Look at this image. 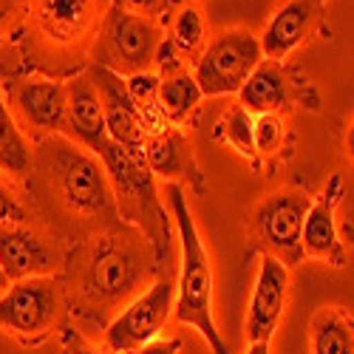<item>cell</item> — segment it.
I'll return each mask as SVG.
<instances>
[{"mask_svg":"<svg viewBox=\"0 0 354 354\" xmlns=\"http://www.w3.org/2000/svg\"><path fill=\"white\" fill-rule=\"evenodd\" d=\"M26 176L37 210L63 239L80 244L100 232L125 230L102 162L68 136L40 139Z\"/></svg>","mask_w":354,"mask_h":354,"instance_id":"obj_1","label":"cell"},{"mask_svg":"<svg viewBox=\"0 0 354 354\" xmlns=\"http://www.w3.org/2000/svg\"><path fill=\"white\" fill-rule=\"evenodd\" d=\"M120 232H100L80 241L68 267L74 306L97 320L105 312L122 306L151 275L145 247L133 239H122Z\"/></svg>","mask_w":354,"mask_h":354,"instance_id":"obj_2","label":"cell"},{"mask_svg":"<svg viewBox=\"0 0 354 354\" xmlns=\"http://www.w3.org/2000/svg\"><path fill=\"white\" fill-rule=\"evenodd\" d=\"M167 201L173 210V221L179 230V247H182V263H179V281H176V304L173 317L179 323L193 326L213 354H230L216 320H213V270L207 250L201 244V235L196 227V218L190 213V204L185 196V187L167 182Z\"/></svg>","mask_w":354,"mask_h":354,"instance_id":"obj_3","label":"cell"},{"mask_svg":"<svg viewBox=\"0 0 354 354\" xmlns=\"http://www.w3.org/2000/svg\"><path fill=\"white\" fill-rule=\"evenodd\" d=\"M94 156L105 167L111 193L116 201V213H120L122 221L139 227L147 235V241L153 247L156 267H162L170 258V218L159 201L151 167H147L145 159L125 153L108 136L94 147Z\"/></svg>","mask_w":354,"mask_h":354,"instance_id":"obj_4","label":"cell"},{"mask_svg":"<svg viewBox=\"0 0 354 354\" xmlns=\"http://www.w3.org/2000/svg\"><path fill=\"white\" fill-rule=\"evenodd\" d=\"M111 0H26L28 57H80L100 35Z\"/></svg>","mask_w":354,"mask_h":354,"instance_id":"obj_5","label":"cell"},{"mask_svg":"<svg viewBox=\"0 0 354 354\" xmlns=\"http://www.w3.org/2000/svg\"><path fill=\"white\" fill-rule=\"evenodd\" d=\"M94 43H97V60H94L97 66L120 77H133L153 66L162 32L153 23V17H142L111 3Z\"/></svg>","mask_w":354,"mask_h":354,"instance_id":"obj_6","label":"cell"},{"mask_svg":"<svg viewBox=\"0 0 354 354\" xmlns=\"http://www.w3.org/2000/svg\"><path fill=\"white\" fill-rule=\"evenodd\" d=\"M263 60L261 43L250 28H224L196 60V82L201 97L239 94V88Z\"/></svg>","mask_w":354,"mask_h":354,"instance_id":"obj_7","label":"cell"},{"mask_svg":"<svg viewBox=\"0 0 354 354\" xmlns=\"http://www.w3.org/2000/svg\"><path fill=\"white\" fill-rule=\"evenodd\" d=\"M309 204L312 198L298 190H278L258 201L250 218V232L252 241L263 250V255L278 258L283 267H295L304 261L301 232Z\"/></svg>","mask_w":354,"mask_h":354,"instance_id":"obj_8","label":"cell"},{"mask_svg":"<svg viewBox=\"0 0 354 354\" xmlns=\"http://www.w3.org/2000/svg\"><path fill=\"white\" fill-rule=\"evenodd\" d=\"M176 304V281L167 275L156 278L142 295L116 315L108 326H105V346L116 354H131L147 340L159 337L165 329V323L173 315Z\"/></svg>","mask_w":354,"mask_h":354,"instance_id":"obj_9","label":"cell"},{"mask_svg":"<svg viewBox=\"0 0 354 354\" xmlns=\"http://www.w3.org/2000/svg\"><path fill=\"white\" fill-rule=\"evenodd\" d=\"M60 283L54 278H23L0 298V329L20 337H43L60 315Z\"/></svg>","mask_w":354,"mask_h":354,"instance_id":"obj_10","label":"cell"},{"mask_svg":"<svg viewBox=\"0 0 354 354\" xmlns=\"http://www.w3.org/2000/svg\"><path fill=\"white\" fill-rule=\"evenodd\" d=\"M85 77L91 80V85L97 88L100 94V105H102V122H105V136L120 145L125 153L145 159V125L139 120V113L128 97V88H125V77L113 74L102 66H91L85 71Z\"/></svg>","mask_w":354,"mask_h":354,"instance_id":"obj_11","label":"cell"},{"mask_svg":"<svg viewBox=\"0 0 354 354\" xmlns=\"http://www.w3.org/2000/svg\"><path fill=\"white\" fill-rule=\"evenodd\" d=\"M9 102L37 139L66 131V82L26 77L9 85Z\"/></svg>","mask_w":354,"mask_h":354,"instance_id":"obj_12","label":"cell"},{"mask_svg":"<svg viewBox=\"0 0 354 354\" xmlns=\"http://www.w3.org/2000/svg\"><path fill=\"white\" fill-rule=\"evenodd\" d=\"M57 267H60V252L40 232L23 224H0V272L9 283L43 278Z\"/></svg>","mask_w":354,"mask_h":354,"instance_id":"obj_13","label":"cell"},{"mask_svg":"<svg viewBox=\"0 0 354 354\" xmlns=\"http://www.w3.org/2000/svg\"><path fill=\"white\" fill-rule=\"evenodd\" d=\"M286 292H289V267H283L272 255H263L255 275L250 309H247L250 343H270L286 306Z\"/></svg>","mask_w":354,"mask_h":354,"instance_id":"obj_14","label":"cell"},{"mask_svg":"<svg viewBox=\"0 0 354 354\" xmlns=\"http://www.w3.org/2000/svg\"><path fill=\"white\" fill-rule=\"evenodd\" d=\"M340 198H343V179L335 173L329 185L323 187V193L317 196V201L309 204V213L304 218V232H301L304 255L320 258L337 270L346 267V247L337 235V221H335V210Z\"/></svg>","mask_w":354,"mask_h":354,"instance_id":"obj_15","label":"cell"},{"mask_svg":"<svg viewBox=\"0 0 354 354\" xmlns=\"http://www.w3.org/2000/svg\"><path fill=\"white\" fill-rule=\"evenodd\" d=\"M326 3L329 0H286L270 17L263 35L258 37L263 60H272V63L286 60V57L309 37V32L320 20Z\"/></svg>","mask_w":354,"mask_h":354,"instance_id":"obj_16","label":"cell"},{"mask_svg":"<svg viewBox=\"0 0 354 354\" xmlns=\"http://www.w3.org/2000/svg\"><path fill=\"white\" fill-rule=\"evenodd\" d=\"M306 85H295L281 63L261 60L247 82L239 88V105L250 116L261 113H278L292 108L295 100H304Z\"/></svg>","mask_w":354,"mask_h":354,"instance_id":"obj_17","label":"cell"},{"mask_svg":"<svg viewBox=\"0 0 354 354\" xmlns=\"http://www.w3.org/2000/svg\"><path fill=\"white\" fill-rule=\"evenodd\" d=\"M145 162L151 167L153 176H162L165 182H187L196 193H204V176L196 165V153L190 139L176 131L167 128L165 133L147 136L145 142Z\"/></svg>","mask_w":354,"mask_h":354,"instance_id":"obj_18","label":"cell"},{"mask_svg":"<svg viewBox=\"0 0 354 354\" xmlns=\"http://www.w3.org/2000/svg\"><path fill=\"white\" fill-rule=\"evenodd\" d=\"M63 136L82 145L85 151H91V153L105 139L100 94L85 74L66 82V131H63Z\"/></svg>","mask_w":354,"mask_h":354,"instance_id":"obj_19","label":"cell"},{"mask_svg":"<svg viewBox=\"0 0 354 354\" xmlns=\"http://www.w3.org/2000/svg\"><path fill=\"white\" fill-rule=\"evenodd\" d=\"M312 354H354L351 315L340 306H323L309 323Z\"/></svg>","mask_w":354,"mask_h":354,"instance_id":"obj_20","label":"cell"},{"mask_svg":"<svg viewBox=\"0 0 354 354\" xmlns=\"http://www.w3.org/2000/svg\"><path fill=\"white\" fill-rule=\"evenodd\" d=\"M198 102H201V91L190 71L179 68L167 77H159V105L170 125H182L198 108Z\"/></svg>","mask_w":354,"mask_h":354,"instance_id":"obj_21","label":"cell"},{"mask_svg":"<svg viewBox=\"0 0 354 354\" xmlns=\"http://www.w3.org/2000/svg\"><path fill=\"white\" fill-rule=\"evenodd\" d=\"M125 88H128V97L139 113L147 136H156V133H165L167 128H173L165 120L162 105H159V74L142 71V74L125 77Z\"/></svg>","mask_w":354,"mask_h":354,"instance_id":"obj_22","label":"cell"},{"mask_svg":"<svg viewBox=\"0 0 354 354\" xmlns=\"http://www.w3.org/2000/svg\"><path fill=\"white\" fill-rule=\"evenodd\" d=\"M28 165H32V147H28L26 136L20 133L15 116L6 105L3 85H0V170L26 176Z\"/></svg>","mask_w":354,"mask_h":354,"instance_id":"obj_23","label":"cell"},{"mask_svg":"<svg viewBox=\"0 0 354 354\" xmlns=\"http://www.w3.org/2000/svg\"><path fill=\"white\" fill-rule=\"evenodd\" d=\"M170 46L190 60H198V54L207 46V23H204V15L196 3H185L176 9L170 20Z\"/></svg>","mask_w":354,"mask_h":354,"instance_id":"obj_24","label":"cell"},{"mask_svg":"<svg viewBox=\"0 0 354 354\" xmlns=\"http://www.w3.org/2000/svg\"><path fill=\"white\" fill-rule=\"evenodd\" d=\"M221 133L227 139L230 147H235L241 156L255 159V142H252V116L235 102L227 108V113L221 116Z\"/></svg>","mask_w":354,"mask_h":354,"instance_id":"obj_25","label":"cell"},{"mask_svg":"<svg viewBox=\"0 0 354 354\" xmlns=\"http://www.w3.org/2000/svg\"><path fill=\"white\" fill-rule=\"evenodd\" d=\"M286 139V125L278 113H261L252 116V142H255V153L272 156L281 151V145Z\"/></svg>","mask_w":354,"mask_h":354,"instance_id":"obj_26","label":"cell"},{"mask_svg":"<svg viewBox=\"0 0 354 354\" xmlns=\"http://www.w3.org/2000/svg\"><path fill=\"white\" fill-rule=\"evenodd\" d=\"M23 221H26V207L15 196V190L6 182H0V224H23Z\"/></svg>","mask_w":354,"mask_h":354,"instance_id":"obj_27","label":"cell"},{"mask_svg":"<svg viewBox=\"0 0 354 354\" xmlns=\"http://www.w3.org/2000/svg\"><path fill=\"white\" fill-rule=\"evenodd\" d=\"M111 3L125 9V12L142 15V17H153L167 6V0H111Z\"/></svg>","mask_w":354,"mask_h":354,"instance_id":"obj_28","label":"cell"},{"mask_svg":"<svg viewBox=\"0 0 354 354\" xmlns=\"http://www.w3.org/2000/svg\"><path fill=\"white\" fill-rule=\"evenodd\" d=\"M179 351H182V340L179 337H167V340L153 337V340H147L145 346H139L131 354H179Z\"/></svg>","mask_w":354,"mask_h":354,"instance_id":"obj_29","label":"cell"},{"mask_svg":"<svg viewBox=\"0 0 354 354\" xmlns=\"http://www.w3.org/2000/svg\"><path fill=\"white\" fill-rule=\"evenodd\" d=\"M23 9H26V0H0V35L12 28L15 20L23 17Z\"/></svg>","mask_w":354,"mask_h":354,"instance_id":"obj_30","label":"cell"},{"mask_svg":"<svg viewBox=\"0 0 354 354\" xmlns=\"http://www.w3.org/2000/svg\"><path fill=\"white\" fill-rule=\"evenodd\" d=\"M66 354H100V351L88 346V343H85L80 335L68 332V335H66Z\"/></svg>","mask_w":354,"mask_h":354,"instance_id":"obj_31","label":"cell"},{"mask_svg":"<svg viewBox=\"0 0 354 354\" xmlns=\"http://www.w3.org/2000/svg\"><path fill=\"white\" fill-rule=\"evenodd\" d=\"M247 354H270V343H250Z\"/></svg>","mask_w":354,"mask_h":354,"instance_id":"obj_32","label":"cell"},{"mask_svg":"<svg viewBox=\"0 0 354 354\" xmlns=\"http://www.w3.org/2000/svg\"><path fill=\"white\" fill-rule=\"evenodd\" d=\"M6 286H9V281L3 278V272H0V289H6Z\"/></svg>","mask_w":354,"mask_h":354,"instance_id":"obj_33","label":"cell"}]
</instances>
